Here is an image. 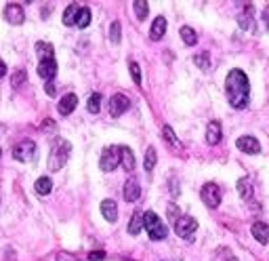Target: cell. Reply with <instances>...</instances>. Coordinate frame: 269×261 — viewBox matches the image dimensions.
Listing matches in <instances>:
<instances>
[{
  "instance_id": "277c9868",
  "label": "cell",
  "mask_w": 269,
  "mask_h": 261,
  "mask_svg": "<svg viewBox=\"0 0 269 261\" xmlns=\"http://www.w3.org/2000/svg\"><path fill=\"white\" fill-rule=\"evenodd\" d=\"M118 164H122V152H120V148L112 146V148H105L101 152V158H99L101 171L112 173L114 169H118Z\"/></svg>"
},
{
  "instance_id": "2e32d148",
  "label": "cell",
  "mask_w": 269,
  "mask_h": 261,
  "mask_svg": "<svg viewBox=\"0 0 269 261\" xmlns=\"http://www.w3.org/2000/svg\"><path fill=\"white\" fill-rule=\"evenodd\" d=\"M219 141H221V124L217 120H213V122H208V126H206V144L208 146H217Z\"/></svg>"
},
{
  "instance_id": "d6a6232c",
  "label": "cell",
  "mask_w": 269,
  "mask_h": 261,
  "mask_svg": "<svg viewBox=\"0 0 269 261\" xmlns=\"http://www.w3.org/2000/svg\"><path fill=\"white\" fill-rule=\"evenodd\" d=\"M128 70H131V76L135 80V85H141V70H139V63L131 61V63H128Z\"/></svg>"
},
{
  "instance_id": "cb8c5ba5",
  "label": "cell",
  "mask_w": 269,
  "mask_h": 261,
  "mask_svg": "<svg viewBox=\"0 0 269 261\" xmlns=\"http://www.w3.org/2000/svg\"><path fill=\"white\" fill-rule=\"evenodd\" d=\"M238 194L242 200H250L252 198V185L248 179H240L238 181Z\"/></svg>"
},
{
  "instance_id": "1f68e13d",
  "label": "cell",
  "mask_w": 269,
  "mask_h": 261,
  "mask_svg": "<svg viewBox=\"0 0 269 261\" xmlns=\"http://www.w3.org/2000/svg\"><path fill=\"white\" fill-rule=\"evenodd\" d=\"M194 63L200 68V70H208L210 68V61H208V53H200L194 57Z\"/></svg>"
},
{
  "instance_id": "e575fe53",
  "label": "cell",
  "mask_w": 269,
  "mask_h": 261,
  "mask_svg": "<svg viewBox=\"0 0 269 261\" xmlns=\"http://www.w3.org/2000/svg\"><path fill=\"white\" fill-rule=\"evenodd\" d=\"M168 217H170V221L177 223V219L181 217V215H179V211H177V205H172V203L168 205Z\"/></svg>"
},
{
  "instance_id": "83f0119b",
  "label": "cell",
  "mask_w": 269,
  "mask_h": 261,
  "mask_svg": "<svg viewBox=\"0 0 269 261\" xmlns=\"http://www.w3.org/2000/svg\"><path fill=\"white\" fill-rule=\"evenodd\" d=\"M133 9H135V15H137V19H145L147 17V11H149V7H147V3L145 0H135V5H133Z\"/></svg>"
},
{
  "instance_id": "7a4b0ae2",
  "label": "cell",
  "mask_w": 269,
  "mask_h": 261,
  "mask_svg": "<svg viewBox=\"0 0 269 261\" xmlns=\"http://www.w3.org/2000/svg\"><path fill=\"white\" fill-rule=\"evenodd\" d=\"M69 150H72V146H69L65 139H57L55 141V146H53V150L49 154V169L51 171H61L63 169V164L69 158Z\"/></svg>"
},
{
  "instance_id": "6da1fadb",
  "label": "cell",
  "mask_w": 269,
  "mask_h": 261,
  "mask_svg": "<svg viewBox=\"0 0 269 261\" xmlns=\"http://www.w3.org/2000/svg\"><path fill=\"white\" fill-rule=\"evenodd\" d=\"M225 93L227 99L236 110H242L248 105V93H250V85L248 78L242 70H231L225 78Z\"/></svg>"
},
{
  "instance_id": "b9f144b4",
  "label": "cell",
  "mask_w": 269,
  "mask_h": 261,
  "mask_svg": "<svg viewBox=\"0 0 269 261\" xmlns=\"http://www.w3.org/2000/svg\"><path fill=\"white\" fill-rule=\"evenodd\" d=\"M0 158H3V150H0Z\"/></svg>"
},
{
  "instance_id": "d6986e66",
  "label": "cell",
  "mask_w": 269,
  "mask_h": 261,
  "mask_svg": "<svg viewBox=\"0 0 269 261\" xmlns=\"http://www.w3.org/2000/svg\"><path fill=\"white\" fill-rule=\"evenodd\" d=\"M120 152H122V167L126 171H133L135 169V154L131 152V148H126V146H122Z\"/></svg>"
},
{
  "instance_id": "e0dca14e",
  "label": "cell",
  "mask_w": 269,
  "mask_h": 261,
  "mask_svg": "<svg viewBox=\"0 0 269 261\" xmlns=\"http://www.w3.org/2000/svg\"><path fill=\"white\" fill-rule=\"evenodd\" d=\"M252 236H254V238L259 240L261 244H267V242H269V225L263 223V221H256V223L252 225Z\"/></svg>"
},
{
  "instance_id": "8d00e7d4",
  "label": "cell",
  "mask_w": 269,
  "mask_h": 261,
  "mask_svg": "<svg viewBox=\"0 0 269 261\" xmlns=\"http://www.w3.org/2000/svg\"><path fill=\"white\" fill-rule=\"evenodd\" d=\"M57 261H78V259L72 255H65V253H57Z\"/></svg>"
},
{
  "instance_id": "4316f807",
  "label": "cell",
  "mask_w": 269,
  "mask_h": 261,
  "mask_svg": "<svg viewBox=\"0 0 269 261\" xmlns=\"http://www.w3.org/2000/svg\"><path fill=\"white\" fill-rule=\"evenodd\" d=\"M86 108H88L91 114H99V110H101V95H99V93H93V95H91Z\"/></svg>"
},
{
  "instance_id": "d4e9b609",
  "label": "cell",
  "mask_w": 269,
  "mask_h": 261,
  "mask_svg": "<svg viewBox=\"0 0 269 261\" xmlns=\"http://www.w3.org/2000/svg\"><path fill=\"white\" fill-rule=\"evenodd\" d=\"M156 160H158V154H156V150H154V148H147V152H145V160H143V167H145V171H147V173H151V171H154V167H156Z\"/></svg>"
},
{
  "instance_id": "30bf717a",
  "label": "cell",
  "mask_w": 269,
  "mask_h": 261,
  "mask_svg": "<svg viewBox=\"0 0 269 261\" xmlns=\"http://www.w3.org/2000/svg\"><path fill=\"white\" fill-rule=\"evenodd\" d=\"M76 105H78V97L74 93H67V95H63V97H61L59 105H57V110H59L61 116H67V114H72L76 110Z\"/></svg>"
},
{
  "instance_id": "74e56055",
  "label": "cell",
  "mask_w": 269,
  "mask_h": 261,
  "mask_svg": "<svg viewBox=\"0 0 269 261\" xmlns=\"http://www.w3.org/2000/svg\"><path fill=\"white\" fill-rule=\"evenodd\" d=\"M44 91H46V93H49V95H51V97H53V95H55V87L51 85V82H46V85H44Z\"/></svg>"
},
{
  "instance_id": "f546056e",
  "label": "cell",
  "mask_w": 269,
  "mask_h": 261,
  "mask_svg": "<svg viewBox=\"0 0 269 261\" xmlns=\"http://www.w3.org/2000/svg\"><path fill=\"white\" fill-rule=\"evenodd\" d=\"M26 80H28L26 70H17V72L13 74V78H11V85L17 89V87H21V85H26Z\"/></svg>"
},
{
  "instance_id": "ba28073f",
  "label": "cell",
  "mask_w": 269,
  "mask_h": 261,
  "mask_svg": "<svg viewBox=\"0 0 269 261\" xmlns=\"http://www.w3.org/2000/svg\"><path fill=\"white\" fill-rule=\"evenodd\" d=\"M128 108H131V101H128V97H126V95H122V93H116L114 97L110 99V116L112 118L122 116Z\"/></svg>"
},
{
  "instance_id": "7c38bea8",
  "label": "cell",
  "mask_w": 269,
  "mask_h": 261,
  "mask_svg": "<svg viewBox=\"0 0 269 261\" xmlns=\"http://www.w3.org/2000/svg\"><path fill=\"white\" fill-rule=\"evenodd\" d=\"M236 146H238V150L246 152V154H259V152H261L259 141H256L254 137H250V135H246V137H240V139L236 141Z\"/></svg>"
},
{
  "instance_id": "3957f363",
  "label": "cell",
  "mask_w": 269,
  "mask_h": 261,
  "mask_svg": "<svg viewBox=\"0 0 269 261\" xmlns=\"http://www.w3.org/2000/svg\"><path fill=\"white\" fill-rule=\"evenodd\" d=\"M143 228L149 234L151 240H164L168 236V228L162 223V219L156 215V213H151V211H147L143 215Z\"/></svg>"
},
{
  "instance_id": "8fae6325",
  "label": "cell",
  "mask_w": 269,
  "mask_h": 261,
  "mask_svg": "<svg viewBox=\"0 0 269 261\" xmlns=\"http://www.w3.org/2000/svg\"><path fill=\"white\" fill-rule=\"evenodd\" d=\"M38 74L46 82H51V78H55V74H57V61L55 59H42L38 63Z\"/></svg>"
},
{
  "instance_id": "ffe728a7",
  "label": "cell",
  "mask_w": 269,
  "mask_h": 261,
  "mask_svg": "<svg viewBox=\"0 0 269 261\" xmlns=\"http://www.w3.org/2000/svg\"><path fill=\"white\" fill-rule=\"evenodd\" d=\"M78 11H80V7H78V5H69V7L63 11V23H65V26H76Z\"/></svg>"
},
{
  "instance_id": "d590c367",
  "label": "cell",
  "mask_w": 269,
  "mask_h": 261,
  "mask_svg": "<svg viewBox=\"0 0 269 261\" xmlns=\"http://www.w3.org/2000/svg\"><path fill=\"white\" fill-rule=\"evenodd\" d=\"M88 259H91V261H103V259H105V253H103V251H93V253L88 255Z\"/></svg>"
},
{
  "instance_id": "f35d334b",
  "label": "cell",
  "mask_w": 269,
  "mask_h": 261,
  "mask_svg": "<svg viewBox=\"0 0 269 261\" xmlns=\"http://www.w3.org/2000/svg\"><path fill=\"white\" fill-rule=\"evenodd\" d=\"M263 19H265V26L269 28V7L263 9Z\"/></svg>"
},
{
  "instance_id": "5bb4252c",
  "label": "cell",
  "mask_w": 269,
  "mask_h": 261,
  "mask_svg": "<svg viewBox=\"0 0 269 261\" xmlns=\"http://www.w3.org/2000/svg\"><path fill=\"white\" fill-rule=\"evenodd\" d=\"M166 34V19L164 17H156L154 23H151V30H149V38L151 40H160L162 36Z\"/></svg>"
},
{
  "instance_id": "836d02e7",
  "label": "cell",
  "mask_w": 269,
  "mask_h": 261,
  "mask_svg": "<svg viewBox=\"0 0 269 261\" xmlns=\"http://www.w3.org/2000/svg\"><path fill=\"white\" fill-rule=\"evenodd\" d=\"M238 21H240V28H242V30H254V26H252V17L240 15V17H238Z\"/></svg>"
},
{
  "instance_id": "ac0fdd59",
  "label": "cell",
  "mask_w": 269,
  "mask_h": 261,
  "mask_svg": "<svg viewBox=\"0 0 269 261\" xmlns=\"http://www.w3.org/2000/svg\"><path fill=\"white\" fill-rule=\"evenodd\" d=\"M143 230V213L141 211H135L131 221H128V234L131 236H137L139 232Z\"/></svg>"
},
{
  "instance_id": "4dcf8cb0",
  "label": "cell",
  "mask_w": 269,
  "mask_h": 261,
  "mask_svg": "<svg viewBox=\"0 0 269 261\" xmlns=\"http://www.w3.org/2000/svg\"><path fill=\"white\" fill-rule=\"evenodd\" d=\"M120 32H122L120 21H114V23H112V28H110V40H112L114 44H118V42H120Z\"/></svg>"
},
{
  "instance_id": "4fadbf2b",
  "label": "cell",
  "mask_w": 269,
  "mask_h": 261,
  "mask_svg": "<svg viewBox=\"0 0 269 261\" xmlns=\"http://www.w3.org/2000/svg\"><path fill=\"white\" fill-rule=\"evenodd\" d=\"M101 215L108 219L110 223H114L116 219H118V205H116L114 200H110V198L103 200V203H101Z\"/></svg>"
},
{
  "instance_id": "ab89813d",
  "label": "cell",
  "mask_w": 269,
  "mask_h": 261,
  "mask_svg": "<svg viewBox=\"0 0 269 261\" xmlns=\"http://www.w3.org/2000/svg\"><path fill=\"white\" fill-rule=\"evenodd\" d=\"M7 74V66H5V61H0V78H3Z\"/></svg>"
},
{
  "instance_id": "7402d4cb",
  "label": "cell",
  "mask_w": 269,
  "mask_h": 261,
  "mask_svg": "<svg viewBox=\"0 0 269 261\" xmlns=\"http://www.w3.org/2000/svg\"><path fill=\"white\" fill-rule=\"evenodd\" d=\"M36 53H38V57H40V61L42 59H55L53 57V44H49V42H36Z\"/></svg>"
},
{
  "instance_id": "44dd1931",
  "label": "cell",
  "mask_w": 269,
  "mask_h": 261,
  "mask_svg": "<svg viewBox=\"0 0 269 261\" xmlns=\"http://www.w3.org/2000/svg\"><path fill=\"white\" fill-rule=\"evenodd\" d=\"M88 23H91V9H88V7H80L78 17H76V26H78L80 30H84Z\"/></svg>"
},
{
  "instance_id": "603a6c76",
  "label": "cell",
  "mask_w": 269,
  "mask_h": 261,
  "mask_svg": "<svg viewBox=\"0 0 269 261\" xmlns=\"http://www.w3.org/2000/svg\"><path fill=\"white\" fill-rule=\"evenodd\" d=\"M34 187H36V192H38L40 196H46V194H51L53 183H51L49 177H40V179H38L36 183H34Z\"/></svg>"
},
{
  "instance_id": "52a82bcc",
  "label": "cell",
  "mask_w": 269,
  "mask_h": 261,
  "mask_svg": "<svg viewBox=\"0 0 269 261\" xmlns=\"http://www.w3.org/2000/svg\"><path fill=\"white\" fill-rule=\"evenodd\" d=\"M202 200L204 205L210 209H217L221 203V189L217 183H204L202 185Z\"/></svg>"
},
{
  "instance_id": "8992f818",
  "label": "cell",
  "mask_w": 269,
  "mask_h": 261,
  "mask_svg": "<svg viewBox=\"0 0 269 261\" xmlns=\"http://www.w3.org/2000/svg\"><path fill=\"white\" fill-rule=\"evenodd\" d=\"M13 156L15 160L19 162H30L36 158V144H34L32 139H26V141H21V144H17L13 148Z\"/></svg>"
},
{
  "instance_id": "60d3db41",
  "label": "cell",
  "mask_w": 269,
  "mask_h": 261,
  "mask_svg": "<svg viewBox=\"0 0 269 261\" xmlns=\"http://www.w3.org/2000/svg\"><path fill=\"white\" fill-rule=\"evenodd\" d=\"M229 261H238V259H236V257H231V259H229Z\"/></svg>"
},
{
  "instance_id": "484cf974",
  "label": "cell",
  "mask_w": 269,
  "mask_h": 261,
  "mask_svg": "<svg viewBox=\"0 0 269 261\" xmlns=\"http://www.w3.org/2000/svg\"><path fill=\"white\" fill-rule=\"evenodd\" d=\"M181 38H183V42L187 44V46H194L196 42H198V34L192 30V28H181Z\"/></svg>"
},
{
  "instance_id": "9a60e30c",
  "label": "cell",
  "mask_w": 269,
  "mask_h": 261,
  "mask_svg": "<svg viewBox=\"0 0 269 261\" xmlns=\"http://www.w3.org/2000/svg\"><path fill=\"white\" fill-rule=\"evenodd\" d=\"M139 196H141V187H139V183L135 179H128L124 183V200L126 203H135V200H139Z\"/></svg>"
},
{
  "instance_id": "9c48e42d",
  "label": "cell",
  "mask_w": 269,
  "mask_h": 261,
  "mask_svg": "<svg viewBox=\"0 0 269 261\" xmlns=\"http://www.w3.org/2000/svg\"><path fill=\"white\" fill-rule=\"evenodd\" d=\"M5 19L9 23H13V26H21V23L26 21V13H23V9L19 5H7L5 7Z\"/></svg>"
},
{
  "instance_id": "5b68a950",
  "label": "cell",
  "mask_w": 269,
  "mask_h": 261,
  "mask_svg": "<svg viewBox=\"0 0 269 261\" xmlns=\"http://www.w3.org/2000/svg\"><path fill=\"white\" fill-rule=\"evenodd\" d=\"M196 230H198V221L190 215H181L177 219V223H174V232H177V236H181L183 240H192Z\"/></svg>"
},
{
  "instance_id": "f1b7e54d",
  "label": "cell",
  "mask_w": 269,
  "mask_h": 261,
  "mask_svg": "<svg viewBox=\"0 0 269 261\" xmlns=\"http://www.w3.org/2000/svg\"><path fill=\"white\" fill-rule=\"evenodd\" d=\"M162 133H164V139L168 141V144H170L172 148H177V150H181V141H179L177 137H174V130H172V128H170L168 124H166L164 128H162Z\"/></svg>"
}]
</instances>
